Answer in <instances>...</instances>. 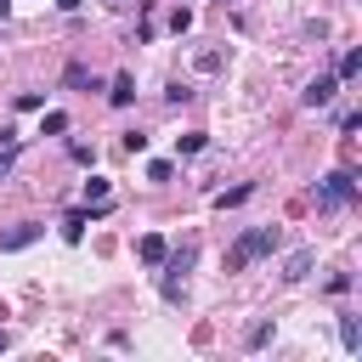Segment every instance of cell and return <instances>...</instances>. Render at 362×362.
I'll return each mask as SVG.
<instances>
[{
    "mask_svg": "<svg viewBox=\"0 0 362 362\" xmlns=\"http://www.w3.org/2000/svg\"><path fill=\"white\" fill-rule=\"evenodd\" d=\"M277 249V226H249L232 249H226V272H243V266H255L260 255H272Z\"/></svg>",
    "mask_w": 362,
    "mask_h": 362,
    "instance_id": "6da1fadb",
    "label": "cell"
},
{
    "mask_svg": "<svg viewBox=\"0 0 362 362\" xmlns=\"http://www.w3.org/2000/svg\"><path fill=\"white\" fill-rule=\"evenodd\" d=\"M311 198H317V209H345V204L356 198V175H351V170H328V175L311 187Z\"/></svg>",
    "mask_w": 362,
    "mask_h": 362,
    "instance_id": "7a4b0ae2",
    "label": "cell"
},
{
    "mask_svg": "<svg viewBox=\"0 0 362 362\" xmlns=\"http://www.w3.org/2000/svg\"><path fill=\"white\" fill-rule=\"evenodd\" d=\"M192 260H198V249L192 243H181V249H164V300H181V277L192 272Z\"/></svg>",
    "mask_w": 362,
    "mask_h": 362,
    "instance_id": "3957f363",
    "label": "cell"
},
{
    "mask_svg": "<svg viewBox=\"0 0 362 362\" xmlns=\"http://www.w3.org/2000/svg\"><path fill=\"white\" fill-rule=\"evenodd\" d=\"M40 232H45L40 221H17V226H6V232H0V255H11V249H28Z\"/></svg>",
    "mask_w": 362,
    "mask_h": 362,
    "instance_id": "277c9868",
    "label": "cell"
},
{
    "mask_svg": "<svg viewBox=\"0 0 362 362\" xmlns=\"http://www.w3.org/2000/svg\"><path fill=\"white\" fill-rule=\"evenodd\" d=\"M334 90H339V79H334V74H317V79L300 90V102H305V107H328V102H334Z\"/></svg>",
    "mask_w": 362,
    "mask_h": 362,
    "instance_id": "5b68a950",
    "label": "cell"
},
{
    "mask_svg": "<svg viewBox=\"0 0 362 362\" xmlns=\"http://www.w3.org/2000/svg\"><path fill=\"white\" fill-rule=\"evenodd\" d=\"M311 266H317V255H311V249H294V255L283 260V283H300V277H311Z\"/></svg>",
    "mask_w": 362,
    "mask_h": 362,
    "instance_id": "8992f818",
    "label": "cell"
},
{
    "mask_svg": "<svg viewBox=\"0 0 362 362\" xmlns=\"http://www.w3.org/2000/svg\"><path fill=\"white\" fill-rule=\"evenodd\" d=\"M107 102H113V107H130V102H136V79H130V74H113V85H107Z\"/></svg>",
    "mask_w": 362,
    "mask_h": 362,
    "instance_id": "52a82bcc",
    "label": "cell"
},
{
    "mask_svg": "<svg viewBox=\"0 0 362 362\" xmlns=\"http://www.w3.org/2000/svg\"><path fill=\"white\" fill-rule=\"evenodd\" d=\"M249 198H255V181H238V187L215 192V209H238V204H249Z\"/></svg>",
    "mask_w": 362,
    "mask_h": 362,
    "instance_id": "ba28073f",
    "label": "cell"
},
{
    "mask_svg": "<svg viewBox=\"0 0 362 362\" xmlns=\"http://www.w3.org/2000/svg\"><path fill=\"white\" fill-rule=\"evenodd\" d=\"M164 249H170V243H164V238H158V232H147V238H141V243H136V255H141V260H147V266H158V260H164Z\"/></svg>",
    "mask_w": 362,
    "mask_h": 362,
    "instance_id": "9c48e42d",
    "label": "cell"
},
{
    "mask_svg": "<svg viewBox=\"0 0 362 362\" xmlns=\"http://www.w3.org/2000/svg\"><path fill=\"white\" fill-rule=\"evenodd\" d=\"M362 74V51H345L339 62H334V79H356Z\"/></svg>",
    "mask_w": 362,
    "mask_h": 362,
    "instance_id": "30bf717a",
    "label": "cell"
},
{
    "mask_svg": "<svg viewBox=\"0 0 362 362\" xmlns=\"http://www.w3.org/2000/svg\"><path fill=\"white\" fill-rule=\"evenodd\" d=\"M339 339H345V351H362V322L356 317H339Z\"/></svg>",
    "mask_w": 362,
    "mask_h": 362,
    "instance_id": "8fae6325",
    "label": "cell"
},
{
    "mask_svg": "<svg viewBox=\"0 0 362 362\" xmlns=\"http://www.w3.org/2000/svg\"><path fill=\"white\" fill-rule=\"evenodd\" d=\"M85 204H90V209L107 204V175H90V181H85Z\"/></svg>",
    "mask_w": 362,
    "mask_h": 362,
    "instance_id": "7c38bea8",
    "label": "cell"
},
{
    "mask_svg": "<svg viewBox=\"0 0 362 362\" xmlns=\"http://www.w3.org/2000/svg\"><path fill=\"white\" fill-rule=\"evenodd\" d=\"M62 238H68V243H79V238H85V209H74V215L62 221Z\"/></svg>",
    "mask_w": 362,
    "mask_h": 362,
    "instance_id": "4fadbf2b",
    "label": "cell"
},
{
    "mask_svg": "<svg viewBox=\"0 0 362 362\" xmlns=\"http://www.w3.org/2000/svg\"><path fill=\"white\" fill-rule=\"evenodd\" d=\"M62 130H68V113H45L40 119V136H62Z\"/></svg>",
    "mask_w": 362,
    "mask_h": 362,
    "instance_id": "5bb4252c",
    "label": "cell"
},
{
    "mask_svg": "<svg viewBox=\"0 0 362 362\" xmlns=\"http://www.w3.org/2000/svg\"><path fill=\"white\" fill-rule=\"evenodd\" d=\"M170 175H175L170 158H153V164H147V181H170Z\"/></svg>",
    "mask_w": 362,
    "mask_h": 362,
    "instance_id": "9a60e30c",
    "label": "cell"
},
{
    "mask_svg": "<svg viewBox=\"0 0 362 362\" xmlns=\"http://www.w3.org/2000/svg\"><path fill=\"white\" fill-rule=\"evenodd\" d=\"M266 339H272V317H266V322H255V328H249V351H260V345H266Z\"/></svg>",
    "mask_w": 362,
    "mask_h": 362,
    "instance_id": "2e32d148",
    "label": "cell"
},
{
    "mask_svg": "<svg viewBox=\"0 0 362 362\" xmlns=\"http://www.w3.org/2000/svg\"><path fill=\"white\" fill-rule=\"evenodd\" d=\"M170 28H175V34H187V28H192V11H187V6H175V11H170Z\"/></svg>",
    "mask_w": 362,
    "mask_h": 362,
    "instance_id": "e0dca14e",
    "label": "cell"
},
{
    "mask_svg": "<svg viewBox=\"0 0 362 362\" xmlns=\"http://www.w3.org/2000/svg\"><path fill=\"white\" fill-rule=\"evenodd\" d=\"M175 153H204V136L192 130V136H175Z\"/></svg>",
    "mask_w": 362,
    "mask_h": 362,
    "instance_id": "ac0fdd59",
    "label": "cell"
},
{
    "mask_svg": "<svg viewBox=\"0 0 362 362\" xmlns=\"http://www.w3.org/2000/svg\"><path fill=\"white\" fill-rule=\"evenodd\" d=\"M119 147H124V153H147V136H141V130H130V136H124Z\"/></svg>",
    "mask_w": 362,
    "mask_h": 362,
    "instance_id": "d6986e66",
    "label": "cell"
},
{
    "mask_svg": "<svg viewBox=\"0 0 362 362\" xmlns=\"http://www.w3.org/2000/svg\"><path fill=\"white\" fill-rule=\"evenodd\" d=\"M11 170H17V147H0V181H6Z\"/></svg>",
    "mask_w": 362,
    "mask_h": 362,
    "instance_id": "ffe728a7",
    "label": "cell"
},
{
    "mask_svg": "<svg viewBox=\"0 0 362 362\" xmlns=\"http://www.w3.org/2000/svg\"><path fill=\"white\" fill-rule=\"evenodd\" d=\"M0 147H17V130L11 124H0Z\"/></svg>",
    "mask_w": 362,
    "mask_h": 362,
    "instance_id": "44dd1931",
    "label": "cell"
},
{
    "mask_svg": "<svg viewBox=\"0 0 362 362\" xmlns=\"http://www.w3.org/2000/svg\"><path fill=\"white\" fill-rule=\"evenodd\" d=\"M79 6H85V0H57V11H79Z\"/></svg>",
    "mask_w": 362,
    "mask_h": 362,
    "instance_id": "7402d4cb",
    "label": "cell"
},
{
    "mask_svg": "<svg viewBox=\"0 0 362 362\" xmlns=\"http://www.w3.org/2000/svg\"><path fill=\"white\" fill-rule=\"evenodd\" d=\"M6 17H11V0H0V23H6Z\"/></svg>",
    "mask_w": 362,
    "mask_h": 362,
    "instance_id": "603a6c76",
    "label": "cell"
},
{
    "mask_svg": "<svg viewBox=\"0 0 362 362\" xmlns=\"http://www.w3.org/2000/svg\"><path fill=\"white\" fill-rule=\"evenodd\" d=\"M0 351H11V334H6V328H0Z\"/></svg>",
    "mask_w": 362,
    "mask_h": 362,
    "instance_id": "cb8c5ba5",
    "label": "cell"
},
{
    "mask_svg": "<svg viewBox=\"0 0 362 362\" xmlns=\"http://www.w3.org/2000/svg\"><path fill=\"white\" fill-rule=\"evenodd\" d=\"M113 6H130V0H113Z\"/></svg>",
    "mask_w": 362,
    "mask_h": 362,
    "instance_id": "d4e9b609",
    "label": "cell"
}]
</instances>
